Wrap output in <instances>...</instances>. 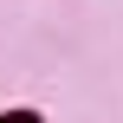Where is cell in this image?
<instances>
[{"instance_id":"1","label":"cell","mask_w":123,"mask_h":123,"mask_svg":"<svg viewBox=\"0 0 123 123\" xmlns=\"http://www.w3.org/2000/svg\"><path fill=\"white\" fill-rule=\"evenodd\" d=\"M0 123H39V117H32V110H13V117H0Z\"/></svg>"}]
</instances>
